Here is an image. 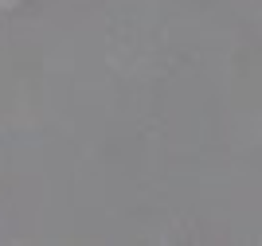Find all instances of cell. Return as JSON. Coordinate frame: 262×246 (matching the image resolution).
<instances>
[{
    "instance_id": "obj_1",
    "label": "cell",
    "mask_w": 262,
    "mask_h": 246,
    "mask_svg": "<svg viewBox=\"0 0 262 246\" xmlns=\"http://www.w3.org/2000/svg\"><path fill=\"white\" fill-rule=\"evenodd\" d=\"M24 0H0V12H12V8H20Z\"/></svg>"
}]
</instances>
